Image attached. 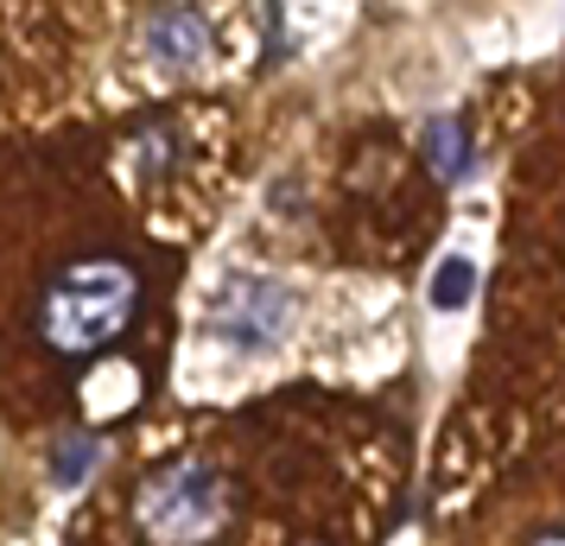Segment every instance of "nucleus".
<instances>
[{
    "label": "nucleus",
    "mask_w": 565,
    "mask_h": 546,
    "mask_svg": "<svg viewBox=\"0 0 565 546\" xmlns=\"http://www.w3.org/2000/svg\"><path fill=\"white\" fill-rule=\"evenodd\" d=\"M292 324H299V292L274 280V274H230L204 306V331L235 356L280 350L292 338Z\"/></svg>",
    "instance_id": "7ed1b4c3"
},
{
    "label": "nucleus",
    "mask_w": 565,
    "mask_h": 546,
    "mask_svg": "<svg viewBox=\"0 0 565 546\" xmlns=\"http://www.w3.org/2000/svg\"><path fill=\"white\" fill-rule=\"evenodd\" d=\"M140 52H147V64H159V71H198V64H210V52H216V26H210L204 7L166 0V7H153V13L140 20Z\"/></svg>",
    "instance_id": "20e7f679"
},
{
    "label": "nucleus",
    "mask_w": 565,
    "mask_h": 546,
    "mask_svg": "<svg viewBox=\"0 0 565 546\" xmlns=\"http://www.w3.org/2000/svg\"><path fill=\"white\" fill-rule=\"evenodd\" d=\"M172 165H179V128L172 121H153V128L134 140V172H140V184H159Z\"/></svg>",
    "instance_id": "423d86ee"
},
{
    "label": "nucleus",
    "mask_w": 565,
    "mask_h": 546,
    "mask_svg": "<svg viewBox=\"0 0 565 546\" xmlns=\"http://www.w3.org/2000/svg\"><path fill=\"white\" fill-rule=\"evenodd\" d=\"M96 458H103V445H96V439H64V445H57L52 477H57V483H83V477L96 470Z\"/></svg>",
    "instance_id": "6e6552de"
},
{
    "label": "nucleus",
    "mask_w": 565,
    "mask_h": 546,
    "mask_svg": "<svg viewBox=\"0 0 565 546\" xmlns=\"http://www.w3.org/2000/svg\"><path fill=\"white\" fill-rule=\"evenodd\" d=\"M230 521V483L204 458H166L134 490V534L147 546H210Z\"/></svg>",
    "instance_id": "f03ea898"
},
{
    "label": "nucleus",
    "mask_w": 565,
    "mask_h": 546,
    "mask_svg": "<svg viewBox=\"0 0 565 546\" xmlns=\"http://www.w3.org/2000/svg\"><path fill=\"white\" fill-rule=\"evenodd\" d=\"M419 153L433 165V179L458 184L463 172H470V128H463L458 115H438V121H426V133H419Z\"/></svg>",
    "instance_id": "39448f33"
},
{
    "label": "nucleus",
    "mask_w": 565,
    "mask_h": 546,
    "mask_svg": "<svg viewBox=\"0 0 565 546\" xmlns=\"http://www.w3.org/2000/svg\"><path fill=\"white\" fill-rule=\"evenodd\" d=\"M140 318V274L121 255H77L39 287L32 331L57 363H96Z\"/></svg>",
    "instance_id": "f257e3e1"
},
{
    "label": "nucleus",
    "mask_w": 565,
    "mask_h": 546,
    "mask_svg": "<svg viewBox=\"0 0 565 546\" xmlns=\"http://www.w3.org/2000/svg\"><path fill=\"white\" fill-rule=\"evenodd\" d=\"M470 292H477V267H470L463 255H451V260L433 274V306H438V312H458Z\"/></svg>",
    "instance_id": "0eeeda50"
},
{
    "label": "nucleus",
    "mask_w": 565,
    "mask_h": 546,
    "mask_svg": "<svg viewBox=\"0 0 565 546\" xmlns=\"http://www.w3.org/2000/svg\"><path fill=\"white\" fill-rule=\"evenodd\" d=\"M521 546H565V527H540V534H527Z\"/></svg>",
    "instance_id": "1a4fd4ad"
}]
</instances>
